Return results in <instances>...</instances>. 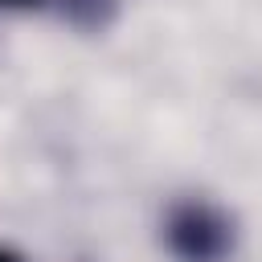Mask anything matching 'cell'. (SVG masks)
<instances>
[{"label": "cell", "mask_w": 262, "mask_h": 262, "mask_svg": "<svg viewBox=\"0 0 262 262\" xmlns=\"http://www.w3.org/2000/svg\"><path fill=\"white\" fill-rule=\"evenodd\" d=\"M176 237L188 246V254L209 258V254L217 250V242H221V229H217V225H209V217H205V213H188V217L176 225Z\"/></svg>", "instance_id": "6da1fadb"}, {"label": "cell", "mask_w": 262, "mask_h": 262, "mask_svg": "<svg viewBox=\"0 0 262 262\" xmlns=\"http://www.w3.org/2000/svg\"><path fill=\"white\" fill-rule=\"evenodd\" d=\"M0 262H16V258H12V254H4V250H0Z\"/></svg>", "instance_id": "7a4b0ae2"}]
</instances>
